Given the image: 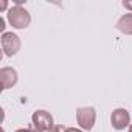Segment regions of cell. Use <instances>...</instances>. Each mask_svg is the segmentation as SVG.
<instances>
[{
  "label": "cell",
  "mask_w": 132,
  "mask_h": 132,
  "mask_svg": "<svg viewBox=\"0 0 132 132\" xmlns=\"http://www.w3.org/2000/svg\"><path fill=\"white\" fill-rule=\"evenodd\" d=\"M6 19H8V22L13 25V28H17V30H23V28H27V27L30 25V22H31V16H30V13H28L25 8L17 6V5L13 6V8H10Z\"/></svg>",
  "instance_id": "cell-1"
},
{
  "label": "cell",
  "mask_w": 132,
  "mask_h": 132,
  "mask_svg": "<svg viewBox=\"0 0 132 132\" xmlns=\"http://www.w3.org/2000/svg\"><path fill=\"white\" fill-rule=\"evenodd\" d=\"M96 120V110L95 107H79L76 110V121L84 130H92Z\"/></svg>",
  "instance_id": "cell-2"
},
{
  "label": "cell",
  "mask_w": 132,
  "mask_h": 132,
  "mask_svg": "<svg viewBox=\"0 0 132 132\" xmlns=\"http://www.w3.org/2000/svg\"><path fill=\"white\" fill-rule=\"evenodd\" d=\"M33 120V126L37 127L42 132H50L56 124L53 123V117L50 115V112L47 110H36L31 117Z\"/></svg>",
  "instance_id": "cell-3"
},
{
  "label": "cell",
  "mask_w": 132,
  "mask_h": 132,
  "mask_svg": "<svg viewBox=\"0 0 132 132\" xmlns=\"http://www.w3.org/2000/svg\"><path fill=\"white\" fill-rule=\"evenodd\" d=\"M2 48L6 56H14L20 50V37L14 33H3L2 34Z\"/></svg>",
  "instance_id": "cell-4"
},
{
  "label": "cell",
  "mask_w": 132,
  "mask_h": 132,
  "mask_svg": "<svg viewBox=\"0 0 132 132\" xmlns=\"http://www.w3.org/2000/svg\"><path fill=\"white\" fill-rule=\"evenodd\" d=\"M110 123H112V127H115L117 130H121L124 129L126 126H129L130 123V115L126 109H115L110 115Z\"/></svg>",
  "instance_id": "cell-5"
},
{
  "label": "cell",
  "mask_w": 132,
  "mask_h": 132,
  "mask_svg": "<svg viewBox=\"0 0 132 132\" xmlns=\"http://www.w3.org/2000/svg\"><path fill=\"white\" fill-rule=\"evenodd\" d=\"M0 82H2V89L6 90L17 82V72L13 67H3L0 70Z\"/></svg>",
  "instance_id": "cell-6"
},
{
  "label": "cell",
  "mask_w": 132,
  "mask_h": 132,
  "mask_svg": "<svg viewBox=\"0 0 132 132\" xmlns=\"http://www.w3.org/2000/svg\"><path fill=\"white\" fill-rule=\"evenodd\" d=\"M117 28L123 34H132V13H127V14L121 16L120 20L117 22Z\"/></svg>",
  "instance_id": "cell-7"
},
{
  "label": "cell",
  "mask_w": 132,
  "mask_h": 132,
  "mask_svg": "<svg viewBox=\"0 0 132 132\" xmlns=\"http://www.w3.org/2000/svg\"><path fill=\"white\" fill-rule=\"evenodd\" d=\"M65 129H67V127H64V126H61V124H56L50 132H65Z\"/></svg>",
  "instance_id": "cell-8"
},
{
  "label": "cell",
  "mask_w": 132,
  "mask_h": 132,
  "mask_svg": "<svg viewBox=\"0 0 132 132\" xmlns=\"http://www.w3.org/2000/svg\"><path fill=\"white\" fill-rule=\"evenodd\" d=\"M6 6H8V2H6V0H2V2H0V10L5 11V10H6Z\"/></svg>",
  "instance_id": "cell-9"
},
{
  "label": "cell",
  "mask_w": 132,
  "mask_h": 132,
  "mask_svg": "<svg viewBox=\"0 0 132 132\" xmlns=\"http://www.w3.org/2000/svg\"><path fill=\"white\" fill-rule=\"evenodd\" d=\"M65 132H82L81 129H76V127H67L65 129Z\"/></svg>",
  "instance_id": "cell-10"
},
{
  "label": "cell",
  "mask_w": 132,
  "mask_h": 132,
  "mask_svg": "<svg viewBox=\"0 0 132 132\" xmlns=\"http://www.w3.org/2000/svg\"><path fill=\"white\" fill-rule=\"evenodd\" d=\"M123 5H124L126 8H129V10H132V2H123Z\"/></svg>",
  "instance_id": "cell-11"
},
{
  "label": "cell",
  "mask_w": 132,
  "mask_h": 132,
  "mask_svg": "<svg viewBox=\"0 0 132 132\" xmlns=\"http://www.w3.org/2000/svg\"><path fill=\"white\" fill-rule=\"evenodd\" d=\"M0 30H2V31L5 30V20L3 19H0Z\"/></svg>",
  "instance_id": "cell-12"
},
{
  "label": "cell",
  "mask_w": 132,
  "mask_h": 132,
  "mask_svg": "<svg viewBox=\"0 0 132 132\" xmlns=\"http://www.w3.org/2000/svg\"><path fill=\"white\" fill-rule=\"evenodd\" d=\"M16 132H31V129L30 127H25V129H17Z\"/></svg>",
  "instance_id": "cell-13"
},
{
  "label": "cell",
  "mask_w": 132,
  "mask_h": 132,
  "mask_svg": "<svg viewBox=\"0 0 132 132\" xmlns=\"http://www.w3.org/2000/svg\"><path fill=\"white\" fill-rule=\"evenodd\" d=\"M30 129H31V132H42V130H39V129H37V127H34V126H31Z\"/></svg>",
  "instance_id": "cell-14"
},
{
  "label": "cell",
  "mask_w": 132,
  "mask_h": 132,
  "mask_svg": "<svg viewBox=\"0 0 132 132\" xmlns=\"http://www.w3.org/2000/svg\"><path fill=\"white\" fill-rule=\"evenodd\" d=\"M129 132H132V124H130V126H129Z\"/></svg>",
  "instance_id": "cell-15"
}]
</instances>
